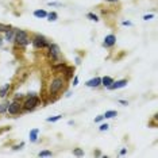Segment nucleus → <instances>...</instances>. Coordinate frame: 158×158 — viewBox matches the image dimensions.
I'll return each mask as SVG.
<instances>
[{
    "mask_svg": "<svg viewBox=\"0 0 158 158\" xmlns=\"http://www.w3.org/2000/svg\"><path fill=\"white\" fill-rule=\"evenodd\" d=\"M64 69H65V68H64ZM62 70L53 69V72H54V73H53V77L50 78V81L46 84L48 87H46V91L44 93V96L46 98L45 103H54L56 100L64 93V91L66 89L68 78L65 77V74L62 73Z\"/></svg>",
    "mask_w": 158,
    "mask_h": 158,
    "instance_id": "1",
    "label": "nucleus"
},
{
    "mask_svg": "<svg viewBox=\"0 0 158 158\" xmlns=\"http://www.w3.org/2000/svg\"><path fill=\"white\" fill-rule=\"evenodd\" d=\"M39 103H41L39 96L33 93V95H28L27 98L24 99V102L22 103V108H23V111H33L39 106Z\"/></svg>",
    "mask_w": 158,
    "mask_h": 158,
    "instance_id": "2",
    "label": "nucleus"
},
{
    "mask_svg": "<svg viewBox=\"0 0 158 158\" xmlns=\"http://www.w3.org/2000/svg\"><path fill=\"white\" fill-rule=\"evenodd\" d=\"M48 58H49L50 62H58V61H60V58H61V52H60L58 45L50 44L48 46Z\"/></svg>",
    "mask_w": 158,
    "mask_h": 158,
    "instance_id": "3",
    "label": "nucleus"
},
{
    "mask_svg": "<svg viewBox=\"0 0 158 158\" xmlns=\"http://www.w3.org/2000/svg\"><path fill=\"white\" fill-rule=\"evenodd\" d=\"M14 42L18 46H26L30 44V38H28V34L23 30H16L15 31V38H14Z\"/></svg>",
    "mask_w": 158,
    "mask_h": 158,
    "instance_id": "4",
    "label": "nucleus"
},
{
    "mask_svg": "<svg viewBox=\"0 0 158 158\" xmlns=\"http://www.w3.org/2000/svg\"><path fill=\"white\" fill-rule=\"evenodd\" d=\"M33 45L37 50H44V49H48V46L50 45L48 42L44 35H35L34 39H33Z\"/></svg>",
    "mask_w": 158,
    "mask_h": 158,
    "instance_id": "5",
    "label": "nucleus"
},
{
    "mask_svg": "<svg viewBox=\"0 0 158 158\" xmlns=\"http://www.w3.org/2000/svg\"><path fill=\"white\" fill-rule=\"evenodd\" d=\"M22 103L20 102H18V100L15 99L12 103H10L8 104V108H7V112H8L10 115H18V114H20L22 112Z\"/></svg>",
    "mask_w": 158,
    "mask_h": 158,
    "instance_id": "6",
    "label": "nucleus"
},
{
    "mask_svg": "<svg viewBox=\"0 0 158 158\" xmlns=\"http://www.w3.org/2000/svg\"><path fill=\"white\" fill-rule=\"evenodd\" d=\"M115 42H116V37H115L114 34H110V35H107V37L104 38L103 46L104 48H112V46L115 45Z\"/></svg>",
    "mask_w": 158,
    "mask_h": 158,
    "instance_id": "7",
    "label": "nucleus"
},
{
    "mask_svg": "<svg viewBox=\"0 0 158 158\" xmlns=\"http://www.w3.org/2000/svg\"><path fill=\"white\" fill-rule=\"evenodd\" d=\"M127 85V80H118V81H114L112 84L108 87L110 91H115V89H120Z\"/></svg>",
    "mask_w": 158,
    "mask_h": 158,
    "instance_id": "8",
    "label": "nucleus"
},
{
    "mask_svg": "<svg viewBox=\"0 0 158 158\" xmlns=\"http://www.w3.org/2000/svg\"><path fill=\"white\" fill-rule=\"evenodd\" d=\"M85 85L89 87V88H98V87L102 85V78H100V77H93L92 80H89V81L85 82Z\"/></svg>",
    "mask_w": 158,
    "mask_h": 158,
    "instance_id": "9",
    "label": "nucleus"
},
{
    "mask_svg": "<svg viewBox=\"0 0 158 158\" xmlns=\"http://www.w3.org/2000/svg\"><path fill=\"white\" fill-rule=\"evenodd\" d=\"M15 31L16 30H7L6 31V41L7 42H14V38H15Z\"/></svg>",
    "mask_w": 158,
    "mask_h": 158,
    "instance_id": "10",
    "label": "nucleus"
},
{
    "mask_svg": "<svg viewBox=\"0 0 158 158\" xmlns=\"http://www.w3.org/2000/svg\"><path fill=\"white\" fill-rule=\"evenodd\" d=\"M114 82V78L112 77H110V76H104L103 78H102V85H104L106 88H108L111 84Z\"/></svg>",
    "mask_w": 158,
    "mask_h": 158,
    "instance_id": "11",
    "label": "nucleus"
},
{
    "mask_svg": "<svg viewBox=\"0 0 158 158\" xmlns=\"http://www.w3.org/2000/svg\"><path fill=\"white\" fill-rule=\"evenodd\" d=\"M38 134H39L38 128H33V130L30 131V141L31 142H37L38 141Z\"/></svg>",
    "mask_w": 158,
    "mask_h": 158,
    "instance_id": "12",
    "label": "nucleus"
},
{
    "mask_svg": "<svg viewBox=\"0 0 158 158\" xmlns=\"http://www.w3.org/2000/svg\"><path fill=\"white\" fill-rule=\"evenodd\" d=\"M34 16L35 18H39V19H42V18L48 16V12H46L45 10H35V11H34Z\"/></svg>",
    "mask_w": 158,
    "mask_h": 158,
    "instance_id": "13",
    "label": "nucleus"
},
{
    "mask_svg": "<svg viewBox=\"0 0 158 158\" xmlns=\"http://www.w3.org/2000/svg\"><path fill=\"white\" fill-rule=\"evenodd\" d=\"M10 84H6L3 88H0V98H6L7 96V93H8V91H10Z\"/></svg>",
    "mask_w": 158,
    "mask_h": 158,
    "instance_id": "14",
    "label": "nucleus"
},
{
    "mask_svg": "<svg viewBox=\"0 0 158 158\" xmlns=\"http://www.w3.org/2000/svg\"><path fill=\"white\" fill-rule=\"evenodd\" d=\"M48 20H50V22H56L57 20V18H58V14H57L56 11H52V12H49L48 14Z\"/></svg>",
    "mask_w": 158,
    "mask_h": 158,
    "instance_id": "15",
    "label": "nucleus"
},
{
    "mask_svg": "<svg viewBox=\"0 0 158 158\" xmlns=\"http://www.w3.org/2000/svg\"><path fill=\"white\" fill-rule=\"evenodd\" d=\"M116 115H118L116 111H107V112L104 114L103 116H104V119H111V118H115Z\"/></svg>",
    "mask_w": 158,
    "mask_h": 158,
    "instance_id": "16",
    "label": "nucleus"
},
{
    "mask_svg": "<svg viewBox=\"0 0 158 158\" xmlns=\"http://www.w3.org/2000/svg\"><path fill=\"white\" fill-rule=\"evenodd\" d=\"M8 104H10V102H4V103L0 104V114H4L6 112L7 108H8Z\"/></svg>",
    "mask_w": 158,
    "mask_h": 158,
    "instance_id": "17",
    "label": "nucleus"
},
{
    "mask_svg": "<svg viewBox=\"0 0 158 158\" xmlns=\"http://www.w3.org/2000/svg\"><path fill=\"white\" fill-rule=\"evenodd\" d=\"M73 156H76V157H82V156H84V150H82V149H78V147H77V149L73 150Z\"/></svg>",
    "mask_w": 158,
    "mask_h": 158,
    "instance_id": "18",
    "label": "nucleus"
},
{
    "mask_svg": "<svg viewBox=\"0 0 158 158\" xmlns=\"http://www.w3.org/2000/svg\"><path fill=\"white\" fill-rule=\"evenodd\" d=\"M53 156V153L52 152H49V150H44V152H39L38 154V157H52Z\"/></svg>",
    "mask_w": 158,
    "mask_h": 158,
    "instance_id": "19",
    "label": "nucleus"
},
{
    "mask_svg": "<svg viewBox=\"0 0 158 158\" xmlns=\"http://www.w3.org/2000/svg\"><path fill=\"white\" fill-rule=\"evenodd\" d=\"M87 18H88V19H91V20H95V22H99L98 15H95L93 12H88V14H87Z\"/></svg>",
    "mask_w": 158,
    "mask_h": 158,
    "instance_id": "20",
    "label": "nucleus"
},
{
    "mask_svg": "<svg viewBox=\"0 0 158 158\" xmlns=\"http://www.w3.org/2000/svg\"><path fill=\"white\" fill-rule=\"evenodd\" d=\"M61 118H62V115H56V116H50V118H48V119H46V122H57V120H60Z\"/></svg>",
    "mask_w": 158,
    "mask_h": 158,
    "instance_id": "21",
    "label": "nucleus"
},
{
    "mask_svg": "<svg viewBox=\"0 0 158 158\" xmlns=\"http://www.w3.org/2000/svg\"><path fill=\"white\" fill-rule=\"evenodd\" d=\"M108 127H110V126L107 124V123H103V124H100L99 130H100V131H107V130H108Z\"/></svg>",
    "mask_w": 158,
    "mask_h": 158,
    "instance_id": "22",
    "label": "nucleus"
},
{
    "mask_svg": "<svg viewBox=\"0 0 158 158\" xmlns=\"http://www.w3.org/2000/svg\"><path fill=\"white\" fill-rule=\"evenodd\" d=\"M103 119H104L103 115H99V116H96V118H95V123H99V122H102Z\"/></svg>",
    "mask_w": 158,
    "mask_h": 158,
    "instance_id": "23",
    "label": "nucleus"
},
{
    "mask_svg": "<svg viewBox=\"0 0 158 158\" xmlns=\"http://www.w3.org/2000/svg\"><path fill=\"white\" fill-rule=\"evenodd\" d=\"M153 18H154V14H149V15H145V16H143V19H145V20H149V19H153Z\"/></svg>",
    "mask_w": 158,
    "mask_h": 158,
    "instance_id": "24",
    "label": "nucleus"
},
{
    "mask_svg": "<svg viewBox=\"0 0 158 158\" xmlns=\"http://www.w3.org/2000/svg\"><path fill=\"white\" fill-rule=\"evenodd\" d=\"M23 146H24V143L22 142V143H20V145H19V146H14V147H12V149H14V150H20V149H22V147H23Z\"/></svg>",
    "mask_w": 158,
    "mask_h": 158,
    "instance_id": "25",
    "label": "nucleus"
},
{
    "mask_svg": "<svg viewBox=\"0 0 158 158\" xmlns=\"http://www.w3.org/2000/svg\"><path fill=\"white\" fill-rule=\"evenodd\" d=\"M77 84H78V77L76 76V77H74V78H73V87H76V85H77Z\"/></svg>",
    "mask_w": 158,
    "mask_h": 158,
    "instance_id": "26",
    "label": "nucleus"
},
{
    "mask_svg": "<svg viewBox=\"0 0 158 158\" xmlns=\"http://www.w3.org/2000/svg\"><path fill=\"white\" fill-rule=\"evenodd\" d=\"M122 24H123V26H132V23H131V22H128V20H124V22L122 23Z\"/></svg>",
    "mask_w": 158,
    "mask_h": 158,
    "instance_id": "27",
    "label": "nucleus"
},
{
    "mask_svg": "<svg viewBox=\"0 0 158 158\" xmlns=\"http://www.w3.org/2000/svg\"><path fill=\"white\" fill-rule=\"evenodd\" d=\"M48 4H49V6H53V7H60V6H61L60 3H48Z\"/></svg>",
    "mask_w": 158,
    "mask_h": 158,
    "instance_id": "28",
    "label": "nucleus"
},
{
    "mask_svg": "<svg viewBox=\"0 0 158 158\" xmlns=\"http://www.w3.org/2000/svg\"><path fill=\"white\" fill-rule=\"evenodd\" d=\"M126 153H127V149H122L120 150V156H124Z\"/></svg>",
    "mask_w": 158,
    "mask_h": 158,
    "instance_id": "29",
    "label": "nucleus"
},
{
    "mask_svg": "<svg viewBox=\"0 0 158 158\" xmlns=\"http://www.w3.org/2000/svg\"><path fill=\"white\" fill-rule=\"evenodd\" d=\"M119 103H120V104H124V106H127V104H128L127 102H126V100H119Z\"/></svg>",
    "mask_w": 158,
    "mask_h": 158,
    "instance_id": "30",
    "label": "nucleus"
},
{
    "mask_svg": "<svg viewBox=\"0 0 158 158\" xmlns=\"http://www.w3.org/2000/svg\"><path fill=\"white\" fill-rule=\"evenodd\" d=\"M95 156H102V153H100L99 150H96V152H95Z\"/></svg>",
    "mask_w": 158,
    "mask_h": 158,
    "instance_id": "31",
    "label": "nucleus"
},
{
    "mask_svg": "<svg viewBox=\"0 0 158 158\" xmlns=\"http://www.w3.org/2000/svg\"><path fill=\"white\" fill-rule=\"evenodd\" d=\"M107 2H110V3H114V2H118V0H107Z\"/></svg>",
    "mask_w": 158,
    "mask_h": 158,
    "instance_id": "32",
    "label": "nucleus"
}]
</instances>
